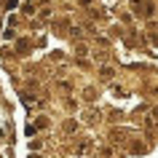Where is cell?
Segmentation results:
<instances>
[{
    "instance_id": "6da1fadb",
    "label": "cell",
    "mask_w": 158,
    "mask_h": 158,
    "mask_svg": "<svg viewBox=\"0 0 158 158\" xmlns=\"http://www.w3.org/2000/svg\"><path fill=\"white\" fill-rule=\"evenodd\" d=\"M131 6H134V11H137L139 16H153V8H150L148 3H142V0H131Z\"/></svg>"
},
{
    "instance_id": "7a4b0ae2",
    "label": "cell",
    "mask_w": 158,
    "mask_h": 158,
    "mask_svg": "<svg viewBox=\"0 0 158 158\" xmlns=\"http://www.w3.org/2000/svg\"><path fill=\"white\" fill-rule=\"evenodd\" d=\"M113 75H115V73H113V70H110V67H102V78H105V81H110V78H113Z\"/></svg>"
},
{
    "instance_id": "3957f363",
    "label": "cell",
    "mask_w": 158,
    "mask_h": 158,
    "mask_svg": "<svg viewBox=\"0 0 158 158\" xmlns=\"http://www.w3.org/2000/svg\"><path fill=\"white\" fill-rule=\"evenodd\" d=\"M30 158H40V156H30Z\"/></svg>"
}]
</instances>
